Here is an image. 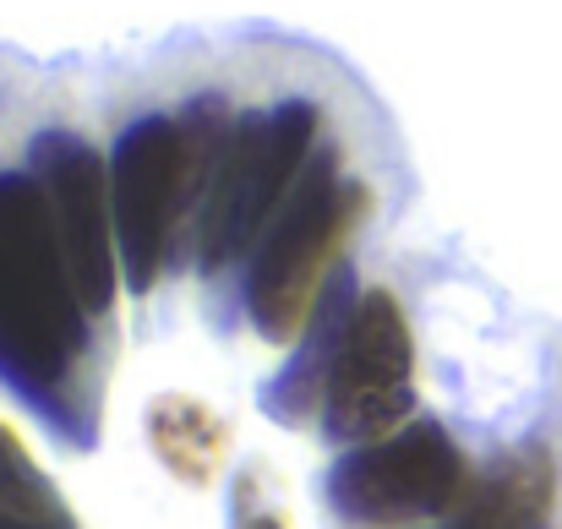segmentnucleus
<instances>
[{
	"label": "nucleus",
	"mask_w": 562,
	"mask_h": 529,
	"mask_svg": "<svg viewBox=\"0 0 562 529\" xmlns=\"http://www.w3.org/2000/svg\"><path fill=\"white\" fill-rule=\"evenodd\" d=\"M148 437H154V453L165 459V470L191 481V486L213 481L218 464H224V453H229V426H224L202 398H187V393L154 398V409H148Z\"/></svg>",
	"instance_id": "obj_10"
},
{
	"label": "nucleus",
	"mask_w": 562,
	"mask_h": 529,
	"mask_svg": "<svg viewBox=\"0 0 562 529\" xmlns=\"http://www.w3.org/2000/svg\"><path fill=\"white\" fill-rule=\"evenodd\" d=\"M22 170L38 180V191H44L55 240L66 251V268H71V284H77L88 317L110 312L115 273H121L115 207H110V159L88 137H77L66 126H49V132L33 137Z\"/></svg>",
	"instance_id": "obj_6"
},
{
	"label": "nucleus",
	"mask_w": 562,
	"mask_h": 529,
	"mask_svg": "<svg viewBox=\"0 0 562 529\" xmlns=\"http://www.w3.org/2000/svg\"><path fill=\"white\" fill-rule=\"evenodd\" d=\"M0 514L27 519L44 529H71V514L60 503V492L44 481V470L33 464V453L0 426Z\"/></svg>",
	"instance_id": "obj_11"
},
{
	"label": "nucleus",
	"mask_w": 562,
	"mask_h": 529,
	"mask_svg": "<svg viewBox=\"0 0 562 529\" xmlns=\"http://www.w3.org/2000/svg\"><path fill=\"white\" fill-rule=\"evenodd\" d=\"M361 312V295H356V273L350 262H339L328 273V284L317 290V306L301 328V345L284 360V371L262 387V415H273L279 426L301 431L317 420V409H328V387H334V371H339V354L350 339V323Z\"/></svg>",
	"instance_id": "obj_8"
},
{
	"label": "nucleus",
	"mask_w": 562,
	"mask_h": 529,
	"mask_svg": "<svg viewBox=\"0 0 562 529\" xmlns=\"http://www.w3.org/2000/svg\"><path fill=\"white\" fill-rule=\"evenodd\" d=\"M235 529H284V519L273 508H257V486L251 481L235 486Z\"/></svg>",
	"instance_id": "obj_12"
},
{
	"label": "nucleus",
	"mask_w": 562,
	"mask_h": 529,
	"mask_svg": "<svg viewBox=\"0 0 562 529\" xmlns=\"http://www.w3.org/2000/svg\"><path fill=\"white\" fill-rule=\"evenodd\" d=\"M323 110L312 99H279L262 110H240L224 165L213 180L202 229H196V268L224 273L240 257H257L268 224L290 202V191L323 154Z\"/></svg>",
	"instance_id": "obj_2"
},
{
	"label": "nucleus",
	"mask_w": 562,
	"mask_h": 529,
	"mask_svg": "<svg viewBox=\"0 0 562 529\" xmlns=\"http://www.w3.org/2000/svg\"><path fill=\"white\" fill-rule=\"evenodd\" d=\"M409 404H415V339H409L398 301L387 290H372L361 295V312L350 323V339H345L334 387H328L323 431L334 442L361 448V442L398 431Z\"/></svg>",
	"instance_id": "obj_7"
},
{
	"label": "nucleus",
	"mask_w": 562,
	"mask_h": 529,
	"mask_svg": "<svg viewBox=\"0 0 562 529\" xmlns=\"http://www.w3.org/2000/svg\"><path fill=\"white\" fill-rule=\"evenodd\" d=\"M88 354V306L71 284L44 191L27 170L0 176V376L49 420L82 426L71 409Z\"/></svg>",
	"instance_id": "obj_1"
},
{
	"label": "nucleus",
	"mask_w": 562,
	"mask_h": 529,
	"mask_svg": "<svg viewBox=\"0 0 562 529\" xmlns=\"http://www.w3.org/2000/svg\"><path fill=\"white\" fill-rule=\"evenodd\" d=\"M0 529H44V525H27V519H11V514H0Z\"/></svg>",
	"instance_id": "obj_13"
},
{
	"label": "nucleus",
	"mask_w": 562,
	"mask_h": 529,
	"mask_svg": "<svg viewBox=\"0 0 562 529\" xmlns=\"http://www.w3.org/2000/svg\"><path fill=\"white\" fill-rule=\"evenodd\" d=\"M470 464L437 420L398 426L376 442L350 448L328 470V508L356 529H398L459 508Z\"/></svg>",
	"instance_id": "obj_4"
},
{
	"label": "nucleus",
	"mask_w": 562,
	"mask_h": 529,
	"mask_svg": "<svg viewBox=\"0 0 562 529\" xmlns=\"http://www.w3.org/2000/svg\"><path fill=\"white\" fill-rule=\"evenodd\" d=\"M367 202H372V191L345 176L339 148L323 143V154L312 159V170L290 191V202L279 207V218L268 224V235L251 257L246 312L268 345H290L306 328L317 290L339 268V240L367 213Z\"/></svg>",
	"instance_id": "obj_3"
},
{
	"label": "nucleus",
	"mask_w": 562,
	"mask_h": 529,
	"mask_svg": "<svg viewBox=\"0 0 562 529\" xmlns=\"http://www.w3.org/2000/svg\"><path fill=\"white\" fill-rule=\"evenodd\" d=\"M558 497V470L541 442H519L470 486L459 525L464 529H541Z\"/></svg>",
	"instance_id": "obj_9"
},
{
	"label": "nucleus",
	"mask_w": 562,
	"mask_h": 529,
	"mask_svg": "<svg viewBox=\"0 0 562 529\" xmlns=\"http://www.w3.org/2000/svg\"><path fill=\"white\" fill-rule=\"evenodd\" d=\"M110 207L121 273L148 295L181 246V110L137 115L110 148Z\"/></svg>",
	"instance_id": "obj_5"
}]
</instances>
